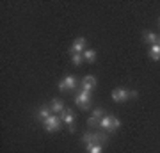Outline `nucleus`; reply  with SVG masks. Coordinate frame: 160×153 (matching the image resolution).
I'll list each match as a JSON object with an SVG mask.
<instances>
[{
    "instance_id": "obj_13",
    "label": "nucleus",
    "mask_w": 160,
    "mask_h": 153,
    "mask_svg": "<svg viewBox=\"0 0 160 153\" xmlns=\"http://www.w3.org/2000/svg\"><path fill=\"white\" fill-rule=\"evenodd\" d=\"M82 55H84V59H86L87 63H94L96 61V50H92V48H89V50L86 48V52Z\"/></svg>"
},
{
    "instance_id": "obj_6",
    "label": "nucleus",
    "mask_w": 160,
    "mask_h": 153,
    "mask_svg": "<svg viewBox=\"0 0 160 153\" xmlns=\"http://www.w3.org/2000/svg\"><path fill=\"white\" fill-rule=\"evenodd\" d=\"M98 85L96 82V77L94 75H86L84 79H82V84H80V89L82 91H87V93H92V89Z\"/></svg>"
},
{
    "instance_id": "obj_4",
    "label": "nucleus",
    "mask_w": 160,
    "mask_h": 153,
    "mask_svg": "<svg viewBox=\"0 0 160 153\" xmlns=\"http://www.w3.org/2000/svg\"><path fill=\"white\" fill-rule=\"evenodd\" d=\"M77 85H78V82H77V79H75L73 75H66L57 84V87H59V91H75Z\"/></svg>"
},
{
    "instance_id": "obj_20",
    "label": "nucleus",
    "mask_w": 160,
    "mask_h": 153,
    "mask_svg": "<svg viewBox=\"0 0 160 153\" xmlns=\"http://www.w3.org/2000/svg\"><path fill=\"white\" fill-rule=\"evenodd\" d=\"M157 45H158V46H160V36H158V43H157Z\"/></svg>"
},
{
    "instance_id": "obj_15",
    "label": "nucleus",
    "mask_w": 160,
    "mask_h": 153,
    "mask_svg": "<svg viewBox=\"0 0 160 153\" xmlns=\"http://www.w3.org/2000/svg\"><path fill=\"white\" fill-rule=\"evenodd\" d=\"M86 150H87V153H103L102 144H87Z\"/></svg>"
},
{
    "instance_id": "obj_10",
    "label": "nucleus",
    "mask_w": 160,
    "mask_h": 153,
    "mask_svg": "<svg viewBox=\"0 0 160 153\" xmlns=\"http://www.w3.org/2000/svg\"><path fill=\"white\" fill-rule=\"evenodd\" d=\"M142 38H144V41H146V43H149L151 46L158 43V34H155V32H151V30H144Z\"/></svg>"
},
{
    "instance_id": "obj_8",
    "label": "nucleus",
    "mask_w": 160,
    "mask_h": 153,
    "mask_svg": "<svg viewBox=\"0 0 160 153\" xmlns=\"http://www.w3.org/2000/svg\"><path fill=\"white\" fill-rule=\"evenodd\" d=\"M50 116H52V109L46 107V105H41V107L36 110V119H38V121H41V123H43V121H46Z\"/></svg>"
},
{
    "instance_id": "obj_11",
    "label": "nucleus",
    "mask_w": 160,
    "mask_h": 153,
    "mask_svg": "<svg viewBox=\"0 0 160 153\" xmlns=\"http://www.w3.org/2000/svg\"><path fill=\"white\" fill-rule=\"evenodd\" d=\"M148 55H149L151 61H160V46L158 45H153L151 48H149Z\"/></svg>"
},
{
    "instance_id": "obj_14",
    "label": "nucleus",
    "mask_w": 160,
    "mask_h": 153,
    "mask_svg": "<svg viewBox=\"0 0 160 153\" xmlns=\"http://www.w3.org/2000/svg\"><path fill=\"white\" fill-rule=\"evenodd\" d=\"M82 142H84V144H96V142H94V132H86V134H84V135H82Z\"/></svg>"
},
{
    "instance_id": "obj_7",
    "label": "nucleus",
    "mask_w": 160,
    "mask_h": 153,
    "mask_svg": "<svg viewBox=\"0 0 160 153\" xmlns=\"http://www.w3.org/2000/svg\"><path fill=\"white\" fill-rule=\"evenodd\" d=\"M69 52H71V54H84V52H86V38H84V36L77 38V39L73 41L71 48H69Z\"/></svg>"
},
{
    "instance_id": "obj_19",
    "label": "nucleus",
    "mask_w": 160,
    "mask_h": 153,
    "mask_svg": "<svg viewBox=\"0 0 160 153\" xmlns=\"http://www.w3.org/2000/svg\"><path fill=\"white\" fill-rule=\"evenodd\" d=\"M92 116H94V118H98V119H102V118H105L107 114L103 112L102 107H96V109H92Z\"/></svg>"
},
{
    "instance_id": "obj_16",
    "label": "nucleus",
    "mask_w": 160,
    "mask_h": 153,
    "mask_svg": "<svg viewBox=\"0 0 160 153\" xmlns=\"http://www.w3.org/2000/svg\"><path fill=\"white\" fill-rule=\"evenodd\" d=\"M82 61H84V55H82V54H71V63H73L75 66H80Z\"/></svg>"
},
{
    "instance_id": "obj_9",
    "label": "nucleus",
    "mask_w": 160,
    "mask_h": 153,
    "mask_svg": "<svg viewBox=\"0 0 160 153\" xmlns=\"http://www.w3.org/2000/svg\"><path fill=\"white\" fill-rule=\"evenodd\" d=\"M50 109L53 114H62L64 110H66V107H64V102L61 100V98H53L50 103Z\"/></svg>"
},
{
    "instance_id": "obj_12",
    "label": "nucleus",
    "mask_w": 160,
    "mask_h": 153,
    "mask_svg": "<svg viewBox=\"0 0 160 153\" xmlns=\"http://www.w3.org/2000/svg\"><path fill=\"white\" fill-rule=\"evenodd\" d=\"M112 118H114V116H109V114H107L105 118L100 119V128H102V130H109L110 123H112Z\"/></svg>"
},
{
    "instance_id": "obj_21",
    "label": "nucleus",
    "mask_w": 160,
    "mask_h": 153,
    "mask_svg": "<svg viewBox=\"0 0 160 153\" xmlns=\"http://www.w3.org/2000/svg\"><path fill=\"white\" fill-rule=\"evenodd\" d=\"M158 25H160V18H158Z\"/></svg>"
},
{
    "instance_id": "obj_3",
    "label": "nucleus",
    "mask_w": 160,
    "mask_h": 153,
    "mask_svg": "<svg viewBox=\"0 0 160 153\" xmlns=\"http://www.w3.org/2000/svg\"><path fill=\"white\" fill-rule=\"evenodd\" d=\"M91 102H92V98H91V93H87V91H82L80 89L77 94H75V103L78 105L82 110H87V109L91 107Z\"/></svg>"
},
{
    "instance_id": "obj_17",
    "label": "nucleus",
    "mask_w": 160,
    "mask_h": 153,
    "mask_svg": "<svg viewBox=\"0 0 160 153\" xmlns=\"http://www.w3.org/2000/svg\"><path fill=\"white\" fill-rule=\"evenodd\" d=\"M87 125H89V128H98L100 126V119L94 118V116H89L87 118Z\"/></svg>"
},
{
    "instance_id": "obj_5",
    "label": "nucleus",
    "mask_w": 160,
    "mask_h": 153,
    "mask_svg": "<svg viewBox=\"0 0 160 153\" xmlns=\"http://www.w3.org/2000/svg\"><path fill=\"white\" fill-rule=\"evenodd\" d=\"M61 118H62V123H64V125H68V130L73 134L75 128H77V126H75V112L71 110V109H66V110L61 114Z\"/></svg>"
},
{
    "instance_id": "obj_18",
    "label": "nucleus",
    "mask_w": 160,
    "mask_h": 153,
    "mask_svg": "<svg viewBox=\"0 0 160 153\" xmlns=\"http://www.w3.org/2000/svg\"><path fill=\"white\" fill-rule=\"evenodd\" d=\"M119 126H121V121H119L118 118H112V123H110V128H109L107 132H109V134H112V132H116L118 128H119Z\"/></svg>"
},
{
    "instance_id": "obj_1",
    "label": "nucleus",
    "mask_w": 160,
    "mask_h": 153,
    "mask_svg": "<svg viewBox=\"0 0 160 153\" xmlns=\"http://www.w3.org/2000/svg\"><path fill=\"white\" fill-rule=\"evenodd\" d=\"M64 123H62L61 114H52L46 121H43V128H45L46 132H57V130H61V126Z\"/></svg>"
},
{
    "instance_id": "obj_2",
    "label": "nucleus",
    "mask_w": 160,
    "mask_h": 153,
    "mask_svg": "<svg viewBox=\"0 0 160 153\" xmlns=\"http://www.w3.org/2000/svg\"><path fill=\"white\" fill-rule=\"evenodd\" d=\"M112 100L118 103L121 102H126V100H130V98H137V91H128V89H123V87H118V89L112 91Z\"/></svg>"
}]
</instances>
